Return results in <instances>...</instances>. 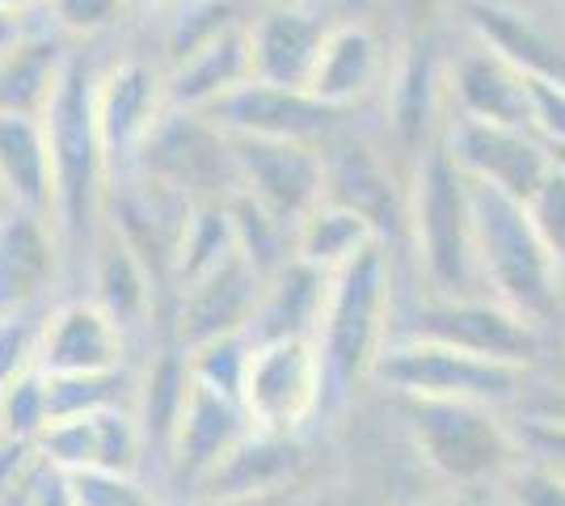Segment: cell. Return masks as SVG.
<instances>
[{
	"label": "cell",
	"mask_w": 565,
	"mask_h": 506,
	"mask_svg": "<svg viewBox=\"0 0 565 506\" xmlns=\"http://www.w3.org/2000/svg\"><path fill=\"white\" fill-rule=\"evenodd\" d=\"M43 127H47L51 148V182H55V212H51V228L64 249V266L72 258H85L81 249H89L106 228L102 207H106V186H110V165L102 152V136H97L94 115V76L85 73V64L72 55L64 80L43 110Z\"/></svg>",
	"instance_id": "1"
},
{
	"label": "cell",
	"mask_w": 565,
	"mask_h": 506,
	"mask_svg": "<svg viewBox=\"0 0 565 506\" xmlns=\"http://www.w3.org/2000/svg\"><path fill=\"white\" fill-rule=\"evenodd\" d=\"M472 194V258L481 295L544 330L562 313L565 274L548 241L541 237L527 203L511 194L469 182Z\"/></svg>",
	"instance_id": "2"
},
{
	"label": "cell",
	"mask_w": 565,
	"mask_h": 506,
	"mask_svg": "<svg viewBox=\"0 0 565 506\" xmlns=\"http://www.w3.org/2000/svg\"><path fill=\"white\" fill-rule=\"evenodd\" d=\"M388 337H393V258L384 245H372L351 266L330 274L326 309L312 334L330 388L326 410L347 406L359 388L372 385V372Z\"/></svg>",
	"instance_id": "3"
},
{
	"label": "cell",
	"mask_w": 565,
	"mask_h": 506,
	"mask_svg": "<svg viewBox=\"0 0 565 506\" xmlns=\"http://www.w3.org/2000/svg\"><path fill=\"white\" fill-rule=\"evenodd\" d=\"M405 237L423 274V295L460 300L481 295L477 258H472V194L469 177L451 161L444 136L409 169V212Z\"/></svg>",
	"instance_id": "4"
},
{
	"label": "cell",
	"mask_w": 565,
	"mask_h": 506,
	"mask_svg": "<svg viewBox=\"0 0 565 506\" xmlns=\"http://www.w3.org/2000/svg\"><path fill=\"white\" fill-rule=\"evenodd\" d=\"M409 448L435 482L451 494L494 489L511 477L523 443L502 410L469 401H401Z\"/></svg>",
	"instance_id": "5"
},
{
	"label": "cell",
	"mask_w": 565,
	"mask_h": 506,
	"mask_svg": "<svg viewBox=\"0 0 565 506\" xmlns=\"http://www.w3.org/2000/svg\"><path fill=\"white\" fill-rule=\"evenodd\" d=\"M372 385L397 401H469L490 410H515L532 385V372L426 337H388Z\"/></svg>",
	"instance_id": "6"
},
{
	"label": "cell",
	"mask_w": 565,
	"mask_h": 506,
	"mask_svg": "<svg viewBox=\"0 0 565 506\" xmlns=\"http://www.w3.org/2000/svg\"><path fill=\"white\" fill-rule=\"evenodd\" d=\"M326 401H330V388H326V367L312 337H275V342L249 346L241 406L249 413L254 431L305 439L308 427L326 413Z\"/></svg>",
	"instance_id": "7"
},
{
	"label": "cell",
	"mask_w": 565,
	"mask_h": 506,
	"mask_svg": "<svg viewBox=\"0 0 565 506\" xmlns=\"http://www.w3.org/2000/svg\"><path fill=\"white\" fill-rule=\"evenodd\" d=\"M190 207H194V198L178 194L173 186L148 177L140 169L110 173L102 219H106V228L115 233L118 241L152 270V279L161 283L166 300L169 288H173V266H178V249H182V237H186Z\"/></svg>",
	"instance_id": "8"
},
{
	"label": "cell",
	"mask_w": 565,
	"mask_h": 506,
	"mask_svg": "<svg viewBox=\"0 0 565 506\" xmlns=\"http://www.w3.org/2000/svg\"><path fill=\"white\" fill-rule=\"evenodd\" d=\"M127 169H140V173L166 182L194 203L236 194L233 144L207 115H194V110L169 106V115L157 122V131L143 140V148Z\"/></svg>",
	"instance_id": "9"
},
{
	"label": "cell",
	"mask_w": 565,
	"mask_h": 506,
	"mask_svg": "<svg viewBox=\"0 0 565 506\" xmlns=\"http://www.w3.org/2000/svg\"><path fill=\"white\" fill-rule=\"evenodd\" d=\"M393 337H426L444 342L456 351H469L481 359L527 367L541 355V330L523 316L502 309L490 295H460V300H435L423 295V304L409 313V321L393 325Z\"/></svg>",
	"instance_id": "10"
},
{
	"label": "cell",
	"mask_w": 565,
	"mask_h": 506,
	"mask_svg": "<svg viewBox=\"0 0 565 506\" xmlns=\"http://www.w3.org/2000/svg\"><path fill=\"white\" fill-rule=\"evenodd\" d=\"M262 291H266V279L241 254H233L215 270L169 295L166 337L182 351H199L220 337L249 334L258 321Z\"/></svg>",
	"instance_id": "11"
},
{
	"label": "cell",
	"mask_w": 565,
	"mask_h": 506,
	"mask_svg": "<svg viewBox=\"0 0 565 506\" xmlns=\"http://www.w3.org/2000/svg\"><path fill=\"white\" fill-rule=\"evenodd\" d=\"M249 431H254V422L241 406V397L199 385L190 376L186 406H182V418L173 427L166 469H161V489L173 503L190 498Z\"/></svg>",
	"instance_id": "12"
},
{
	"label": "cell",
	"mask_w": 565,
	"mask_h": 506,
	"mask_svg": "<svg viewBox=\"0 0 565 506\" xmlns=\"http://www.w3.org/2000/svg\"><path fill=\"white\" fill-rule=\"evenodd\" d=\"M236 165V194L258 203L266 216L287 224L291 233L300 219L326 203V148L279 144V140H228Z\"/></svg>",
	"instance_id": "13"
},
{
	"label": "cell",
	"mask_w": 565,
	"mask_h": 506,
	"mask_svg": "<svg viewBox=\"0 0 565 506\" xmlns=\"http://www.w3.org/2000/svg\"><path fill=\"white\" fill-rule=\"evenodd\" d=\"M444 148L451 152V161L460 165V173L469 182L494 186V191L511 194L519 203H532V194L553 177L548 148L523 127H498V122L448 115Z\"/></svg>",
	"instance_id": "14"
},
{
	"label": "cell",
	"mask_w": 565,
	"mask_h": 506,
	"mask_svg": "<svg viewBox=\"0 0 565 506\" xmlns=\"http://www.w3.org/2000/svg\"><path fill=\"white\" fill-rule=\"evenodd\" d=\"M207 119L228 136V140H279V144H317L326 148L342 131L347 115L330 110L326 101L308 89H279L249 80L224 101H215Z\"/></svg>",
	"instance_id": "15"
},
{
	"label": "cell",
	"mask_w": 565,
	"mask_h": 506,
	"mask_svg": "<svg viewBox=\"0 0 565 506\" xmlns=\"http://www.w3.org/2000/svg\"><path fill=\"white\" fill-rule=\"evenodd\" d=\"M94 115L110 173L127 169L143 140L157 131V122L169 115L166 68H157L152 60H140V55L110 64L94 80Z\"/></svg>",
	"instance_id": "16"
},
{
	"label": "cell",
	"mask_w": 565,
	"mask_h": 506,
	"mask_svg": "<svg viewBox=\"0 0 565 506\" xmlns=\"http://www.w3.org/2000/svg\"><path fill=\"white\" fill-rule=\"evenodd\" d=\"M39 456L64 477H76V473L152 477L148 443H143L131 406L81 413V418H55L39 439Z\"/></svg>",
	"instance_id": "17"
},
{
	"label": "cell",
	"mask_w": 565,
	"mask_h": 506,
	"mask_svg": "<svg viewBox=\"0 0 565 506\" xmlns=\"http://www.w3.org/2000/svg\"><path fill=\"white\" fill-rule=\"evenodd\" d=\"M127 367H131V342L102 304H94L89 295H68L51 304L39 342L43 376H102Z\"/></svg>",
	"instance_id": "18"
},
{
	"label": "cell",
	"mask_w": 565,
	"mask_h": 506,
	"mask_svg": "<svg viewBox=\"0 0 565 506\" xmlns=\"http://www.w3.org/2000/svg\"><path fill=\"white\" fill-rule=\"evenodd\" d=\"M330 25L333 22H326V13H317L308 0H266L245 22L254 80L279 89H308Z\"/></svg>",
	"instance_id": "19"
},
{
	"label": "cell",
	"mask_w": 565,
	"mask_h": 506,
	"mask_svg": "<svg viewBox=\"0 0 565 506\" xmlns=\"http://www.w3.org/2000/svg\"><path fill=\"white\" fill-rule=\"evenodd\" d=\"M305 473H308L305 439L249 431L228 456L215 464V473L190 498H212V503L296 498V489H305Z\"/></svg>",
	"instance_id": "20"
},
{
	"label": "cell",
	"mask_w": 565,
	"mask_h": 506,
	"mask_svg": "<svg viewBox=\"0 0 565 506\" xmlns=\"http://www.w3.org/2000/svg\"><path fill=\"white\" fill-rule=\"evenodd\" d=\"M384 122L393 148L405 157V169L418 165V157L444 136L448 85L430 47H409L401 60H393V73L384 85Z\"/></svg>",
	"instance_id": "21"
},
{
	"label": "cell",
	"mask_w": 565,
	"mask_h": 506,
	"mask_svg": "<svg viewBox=\"0 0 565 506\" xmlns=\"http://www.w3.org/2000/svg\"><path fill=\"white\" fill-rule=\"evenodd\" d=\"M64 270V249L51 219L0 212V316L47 313L51 288Z\"/></svg>",
	"instance_id": "22"
},
{
	"label": "cell",
	"mask_w": 565,
	"mask_h": 506,
	"mask_svg": "<svg viewBox=\"0 0 565 506\" xmlns=\"http://www.w3.org/2000/svg\"><path fill=\"white\" fill-rule=\"evenodd\" d=\"M388 73H393V60H388V47H384L376 25L363 18H342L330 25V34L321 43L308 94L326 101L330 110L351 115L359 101H367L376 89L388 85Z\"/></svg>",
	"instance_id": "23"
},
{
	"label": "cell",
	"mask_w": 565,
	"mask_h": 506,
	"mask_svg": "<svg viewBox=\"0 0 565 506\" xmlns=\"http://www.w3.org/2000/svg\"><path fill=\"white\" fill-rule=\"evenodd\" d=\"M326 203L351 207L363 219H372L380 237H384V228H401L405 233L409 177H397L393 161H384L367 144L333 136L330 144H326Z\"/></svg>",
	"instance_id": "24"
},
{
	"label": "cell",
	"mask_w": 565,
	"mask_h": 506,
	"mask_svg": "<svg viewBox=\"0 0 565 506\" xmlns=\"http://www.w3.org/2000/svg\"><path fill=\"white\" fill-rule=\"evenodd\" d=\"M448 85V115L498 127H523L527 131V76L494 47L472 43L444 68Z\"/></svg>",
	"instance_id": "25"
},
{
	"label": "cell",
	"mask_w": 565,
	"mask_h": 506,
	"mask_svg": "<svg viewBox=\"0 0 565 506\" xmlns=\"http://www.w3.org/2000/svg\"><path fill=\"white\" fill-rule=\"evenodd\" d=\"M254 80V64H249V34L245 22L220 30L212 39H203L199 47L166 64V94L173 110H194L207 115L215 101L236 94L241 85Z\"/></svg>",
	"instance_id": "26"
},
{
	"label": "cell",
	"mask_w": 565,
	"mask_h": 506,
	"mask_svg": "<svg viewBox=\"0 0 565 506\" xmlns=\"http://www.w3.org/2000/svg\"><path fill=\"white\" fill-rule=\"evenodd\" d=\"M0 203L4 212L51 219L55 182H51V148L43 119L0 115Z\"/></svg>",
	"instance_id": "27"
},
{
	"label": "cell",
	"mask_w": 565,
	"mask_h": 506,
	"mask_svg": "<svg viewBox=\"0 0 565 506\" xmlns=\"http://www.w3.org/2000/svg\"><path fill=\"white\" fill-rule=\"evenodd\" d=\"M469 25H472V34H477V43L494 47L498 55L511 60L523 76L565 85V47L548 30L527 22L523 13L477 0V4H469Z\"/></svg>",
	"instance_id": "28"
},
{
	"label": "cell",
	"mask_w": 565,
	"mask_h": 506,
	"mask_svg": "<svg viewBox=\"0 0 565 506\" xmlns=\"http://www.w3.org/2000/svg\"><path fill=\"white\" fill-rule=\"evenodd\" d=\"M326 288H330V274L312 270L300 258L275 270L266 279L262 291V309L249 337L254 342H275V337H312L317 334V321L326 309Z\"/></svg>",
	"instance_id": "29"
},
{
	"label": "cell",
	"mask_w": 565,
	"mask_h": 506,
	"mask_svg": "<svg viewBox=\"0 0 565 506\" xmlns=\"http://www.w3.org/2000/svg\"><path fill=\"white\" fill-rule=\"evenodd\" d=\"M68 51H60L55 39L25 34L9 55H0V115H30L43 119L51 97L64 80Z\"/></svg>",
	"instance_id": "30"
},
{
	"label": "cell",
	"mask_w": 565,
	"mask_h": 506,
	"mask_svg": "<svg viewBox=\"0 0 565 506\" xmlns=\"http://www.w3.org/2000/svg\"><path fill=\"white\" fill-rule=\"evenodd\" d=\"M372 245H384L376 224L338 203H317L296 228V258L321 274H338Z\"/></svg>",
	"instance_id": "31"
},
{
	"label": "cell",
	"mask_w": 565,
	"mask_h": 506,
	"mask_svg": "<svg viewBox=\"0 0 565 506\" xmlns=\"http://www.w3.org/2000/svg\"><path fill=\"white\" fill-rule=\"evenodd\" d=\"M51 427V401H47V376L34 367L18 376L13 385L0 388V439H18V443H34Z\"/></svg>",
	"instance_id": "32"
},
{
	"label": "cell",
	"mask_w": 565,
	"mask_h": 506,
	"mask_svg": "<svg viewBox=\"0 0 565 506\" xmlns=\"http://www.w3.org/2000/svg\"><path fill=\"white\" fill-rule=\"evenodd\" d=\"M72 498L76 506H173L152 477H122V473H76Z\"/></svg>",
	"instance_id": "33"
},
{
	"label": "cell",
	"mask_w": 565,
	"mask_h": 506,
	"mask_svg": "<svg viewBox=\"0 0 565 506\" xmlns=\"http://www.w3.org/2000/svg\"><path fill=\"white\" fill-rule=\"evenodd\" d=\"M249 346H254V337L236 334V337L207 342V346H199V351H186L190 376H194L199 385L220 388V392H233V397H241V380H245Z\"/></svg>",
	"instance_id": "34"
},
{
	"label": "cell",
	"mask_w": 565,
	"mask_h": 506,
	"mask_svg": "<svg viewBox=\"0 0 565 506\" xmlns=\"http://www.w3.org/2000/svg\"><path fill=\"white\" fill-rule=\"evenodd\" d=\"M498 498L507 506H565V473L544 460L523 456L511 477L498 485Z\"/></svg>",
	"instance_id": "35"
},
{
	"label": "cell",
	"mask_w": 565,
	"mask_h": 506,
	"mask_svg": "<svg viewBox=\"0 0 565 506\" xmlns=\"http://www.w3.org/2000/svg\"><path fill=\"white\" fill-rule=\"evenodd\" d=\"M43 316L47 313L0 316V388L13 385L18 376H25V372H34V367H39Z\"/></svg>",
	"instance_id": "36"
},
{
	"label": "cell",
	"mask_w": 565,
	"mask_h": 506,
	"mask_svg": "<svg viewBox=\"0 0 565 506\" xmlns=\"http://www.w3.org/2000/svg\"><path fill=\"white\" fill-rule=\"evenodd\" d=\"M47 22L55 34L64 39H94L102 30L118 25V18L127 13L122 0H47Z\"/></svg>",
	"instance_id": "37"
},
{
	"label": "cell",
	"mask_w": 565,
	"mask_h": 506,
	"mask_svg": "<svg viewBox=\"0 0 565 506\" xmlns=\"http://www.w3.org/2000/svg\"><path fill=\"white\" fill-rule=\"evenodd\" d=\"M527 131L544 148H565V85L527 76Z\"/></svg>",
	"instance_id": "38"
},
{
	"label": "cell",
	"mask_w": 565,
	"mask_h": 506,
	"mask_svg": "<svg viewBox=\"0 0 565 506\" xmlns=\"http://www.w3.org/2000/svg\"><path fill=\"white\" fill-rule=\"evenodd\" d=\"M527 212H532L541 237L548 241V249H553V258H557V266H562V274H565V173L553 169V177L532 194Z\"/></svg>",
	"instance_id": "39"
},
{
	"label": "cell",
	"mask_w": 565,
	"mask_h": 506,
	"mask_svg": "<svg viewBox=\"0 0 565 506\" xmlns=\"http://www.w3.org/2000/svg\"><path fill=\"white\" fill-rule=\"evenodd\" d=\"M519 422H536V427H562L565 431V380L553 385H527L519 397Z\"/></svg>",
	"instance_id": "40"
},
{
	"label": "cell",
	"mask_w": 565,
	"mask_h": 506,
	"mask_svg": "<svg viewBox=\"0 0 565 506\" xmlns=\"http://www.w3.org/2000/svg\"><path fill=\"white\" fill-rule=\"evenodd\" d=\"M22 506H76V498H72V482L64 477V473H55L47 460H43V473L34 477V485H30V494H25Z\"/></svg>",
	"instance_id": "41"
},
{
	"label": "cell",
	"mask_w": 565,
	"mask_h": 506,
	"mask_svg": "<svg viewBox=\"0 0 565 506\" xmlns=\"http://www.w3.org/2000/svg\"><path fill=\"white\" fill-rule=\"evenodd\" d=\"M25 34H30V25H25L22 13H13V9H4V4H0V55H9V51L22 43Z\"/></svg>",
	"instance_id": "42"
},
{
	"label": "cell",
	"mask_w": 565,
	"mask_h": 506,
	"mask_svg": "<svg viewBox=\"0 0 565 506\" xmlns=\"http://www.w3.org/2000/svg\"><path fill=\"white\" fill-rule=\"evenodd\" d=\"M173 4H182V0H122V9H127V13H140V18H148V13H166V9H173Z\"/></svg>",
	"instance_id": "43"
},
{
	"label": "cell",
	"mask_w": 565,
	"mask_h": 506,
	"mask_svg": "<svg viewBox=\"0 0 565 506\" xmlns=\"http://www.w3.org/2000/svg\"><path fill=\"white\" fill-rule=\"evenodd\" d=\"M4 9H13V13H22V18H30L34 9H47V0H0Z\"/></svg>",
	"instance_id": "44"
},
{
	"label": "cell",
	"mask_w": 565,
	"mask_h": 506,
	"mask_svg": "<svg viewBox=\"0 0 565 506\" xmlns=\"http://www.w3.org/2000/svg\"><path fill=\"white\" fill-rule=\"evenodd\" d=\"M405 506H472V503L460 494V498H418V503H405Z\"/></svg>",
	"instance_id": "45"
},
{
	"label": "cell",
	"mask_w": 565,
	"mask_h": 506,
	"mask_svg": "<svg viewBox=\"0 0 565 506\" xmlns=\"http://www.w3.org/2000/svg\"><path fill=\"white\" fill-rule=\"evenodd\" d=\"M548 157H553V169L565 173V148H548Z\"/></svg>",
	"instance_id": "46"
},
{
	"label": "cell",
	"mask_w": 565,
	"mask_h": 506,
	"mask_svg": "<svg viewBox=\"0 0 565 506\" xmlns=\"http://www.w3.org/2000/svg\"><path fill=\"white\" fill-rule=\"evenodd\" d=\"M347 4H367V0H347Z\"/></svg>",
	"instance_id": "47"
}]
</instances>
